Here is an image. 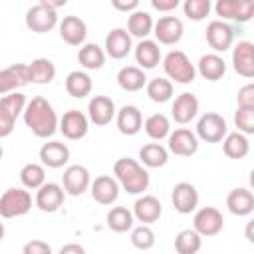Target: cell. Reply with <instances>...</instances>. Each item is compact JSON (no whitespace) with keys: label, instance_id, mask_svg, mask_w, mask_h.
Segmentation results:
<instances>
[{"label":"cell","instance_id":"1","mask_svg":"<svg viewBox=\"0 0 254 254\" xmlns=\"http://www.w3.org/2000/svg\"><path fill=\"white\" fill-rule=\"evenodd\" d=\"M22 117L26 127L40 139H48L58 131V113L54 111L52 103L42 95H36L26 103Z\"/></svg>","mask_w":254,"mask_h":254},{"label":"cell","instance_id":"2","mask_svg":"<svg viewBox=\"0 0 254 254\" xmlns=\"http://www.w3.org/2000/svg\"><path fill=\"white\" fill-rule=\"evenodd\" d=\"M113 179L119 183V189H123L129 194H143L149 187V173L147 169L129 157H121L113 165Z\"/></svg>","mask_w":254,"mask_h":254},{"label":"cell","instance_id":"3","mask_svg":"<svg viewBox=\"0 0 254 254\" xmlns=\"http://www.w3.org/2000/svg\"><path fill=\"white\" fill-rule=\"evenodd\" d=\"M163 69L167 79L175 81V83H192L196 77V67L194 64L189 60V56L181 50H171L165 58H163Z\"/></svg>","mask_w":254,"mask_h":254},{"label":"cell","instance_id":"4","mask_svg":"<svg viewBox=\"0 0 254 254\" xmlns=\"http://www.w3.org/2000/svg\"><path fill=\"white\" fill-rule=\"evenodd\" d=\"M32 208V194L26 189L12 187L6 189L0 196V216L2 218H16L28 214Z\"/></svg>","mask_w":254,"mask_h":254},{"label":"cell","instance_id":"5","mask_svg":"<svg viewBox=\"0 0 254 254\" xmlns=\"http://www.w3.org/2000/svg\"><path fill=\"white\" fill-rule=\"evenodd\" d=\"M228 133V125L226 119L220 113L214 111H206L204 115L198 117L196 121V139L204 141V143H220Z\"/></svg>","mask_w":254,"mask_h":254},{"label":"cell","instance_id":"6","mask_svg":"<svg viewBox=\"0 0 254 254\" xmlns=\"http://www.w3.org/2000/svg\"><path fill=\"white\" fill-rule=\"evenodd\" d=\"M224 228V218H222V212L214 206H202L194 212L192 216V230L198 234V236H216L220 234Z\"/></svg>","mask_w":254,"mask_h":254},{"label":"cell","instance_id":"7","mask_svg":"<svg viewBox=\"0 0 254 254\" xmlns=\"http://www.w3.org/2000/svg\"><path fill=\"white\" fill-rule=\"evenodd\" d=\"M216 16L222 18V22L232 20L238 24H246L254 16V2L250 0H218L214 4Z\"/></svg>","mask_w":254,"mask_h":254},{"label":"cell","instance_id":"8","mask_svg":"<svg viewBox=\"0 0 254 254\" xmlns=\"http://www.w3.org/2000/svg\"><path fill=\"white\" fill-rule=\"evenodd\" d=\"M26 26L36 34H46L58 26V12L48 8L44 2H38L26 12Z\"/></svg>","mask_w":254,"mask_h":254},{"label":"cell","instance_id":"9","mask_svg":"<svg viewBox=\"0 0 254 254\" xmlns=\"http://www.w3.org/2000/svg\"><path fill=\"white\" fill-rule=\"evenodd\" d=\"M153 34H155V42L157 44L175 46V44L181 42V38L185 34L183 20L177 18V16H161L153 24Z\"/></svg>","mask_w":254,"mask_h":254},{"label":"cell","instance_id":"10","mask_svg":"<svg viewBox=\"0 0 254 254\" xmlns=\"http://www.w3.org/2000/svg\"><path fill=\"white\" fill-rule=\"evenodd\" d=\"M58 129L62 131V135H64L65 139H69V141H79V139H83V137L87 135V131H89V119H87V115H85L83 111H79V109H67V111L62 115V119H60V123H58Z\"/></svg>","mask_w":254,"mask_h":254},{"label":"cell","instance_id":"11","mask_svg":"<svg viewBox=\"0 0 254 254\" xmlns=\"http://www.w3.org/2000/svg\"><path fill=\"white\" fill-rule=\"evenodd\" d=\"M167 151L177 155V157H192L198 151V139H196V135L190 129L179 127V129L169 133V137H167Z\"/></svg>","mask_w":254,"mask_h":254},{"label":"cell","instance_id":"12","mask_svg":"<svg viewBox=\"0 0 254 254\" xmlns=\"http://www.w3.org/2000/svg\"><path fill=\"white\" fill-rule=\"evenodd\" d=\"M91 185L89 171L83 165H69L62 175V189L69 196H81Z\"/></svg>","mask_w":254,"mask_h":254},{"label":"cell","instance_id":"13","mask_svg":"<svg viewBox=\"0 0 254 254\" xmlns=\"http://www.w3.org/2000/svg\"><path fill=\"white\" fill-rule=\"evenodd\" d=\"M65 200V192L62 189L60 183H44L34 196V204L42 210V212H56L64 206Z\"/></svg>","mask_w":254,"mask_h":254},{"label":"cell","instance_id":"14","mask_svg":"<svg viewBox=\"0 0 254 254\" xmlns=\"http://www.w3.org/2000/svg\"><path fill=\"white\" fill-rule=\"evenodd\" d=\"M234 42V28L228 22L212 20L206 26V44L214 50V54L226 52Z\"/></svg>","mask_w":254,"mask_h":254},{"label":"cell","instance_id":"15","mask_svg":"<svg viewBox=\"0 0 254 254\" xmlns=\"http://www.w3.org/2000/svg\"><path fill=\"white\" fill-rule=\"evenodd\" d=\"M117 109L111 97L107 95H93L87 103V119L89 123L97 125V127H105L111 123V119L115 117Z\"/></svg>","mask_w":254,"mask_h":254},{"label":"cell","instance_id":"16","mask_svg":"<svg viewBox=\"0 0 254 254\" xmlns=\"http://www.w3.org/2000/svg\"><path fill=\"white\" fill-rule=\"evenodd\" d=\"M119 183L111 177V175H99L91 181L89 185V192H91V198L103 206H109L113 204L117 198H119Z\"/></svg>","mask_w":254,"mask_h":254},{"label":"cell","instance_id":"17","mask_svg":"<svg viewBox=\"0 0 254 254\" xmlns=\"http://www.w3.org/2000/svg\"><path fill=\"white\" fill-rule=\"evenodd\" d=\"M171 202H173L175 210L181 212V214L194 212L196 206H198V190H196V187L190 185V183H185V181L177 183L173 187V192H171Z\"/></svg>","mask_w":254,"mask_h":254},{"label":"cell","instance_id":"18","mask_svg":"<svg viewBox=\"0 0 254 254\" xmlns=\"http://www.w3.org/2000/svg\"><path fill=\"white\" fill-rule=\"evenodd\" d=\"M133 218L139 220L141 224H153L161 218L163 214V204L155 194H143L133 202Z\"/></svg>","mask_w":254,"mask_h":254},{"label":"cell","instance_id":"19","mask_svg":"<svg viewBox=\"0 0 254 254\" xmlns=\"http://www.w3.org/2000/svg\"><path fill=\"white\" fill-rule=\"evenodd\" d=\"M105 56H109L111 60H123L127 58V54L133 50V38L127 34L125 28H113L107 36H105Z\"/></svg>","mask_w":254,"mask_h":254},{"label":"cell","instance_id":"20","mask_svg":"<svg viewBox=\"0 0 254 254\" xmlns=\"http://www.w3.org/2000/svg\"><path fill=\"white\" fill-rule=\"evenodd\" d=\"M28 81V64H12L0 69V95H8L24 87Z\"/></svg>","mask_w":254,"mask_h":254},{"label":"cell","instance_id":"21","mask_svg":"<svg viewBox=\"0 0 254 254\" xmlns=\"http://www.w3.org/2000/svg\"><path fill=\"white\" fill-rule=\"evenodd\" d=\"M60 38L69 46H83L87 38V24L79 16H64L62 22H58Z\"/></svg>","mask_w":254,"mask_h":254},{"label":"cell","instance_id":"22","mask_svg":"<svg viewBox=\"0 0 254 254\" xmlns=\"http://www.w3.org/2000/svg\"><path fill=\"white\" fill-rule=\"evenodd\" d=\"M232 67L238 75L250 79L254 77V44L242 40L232 50Z\"/></svg>","mask_w":254,"mask_h":254},{"label":"cell","instance_id":"23","mask_svg":"<svg viewBox=\"0 0 254 254\" xmlns=\"http://www.w3.org/2000/svg\"><path fill=\"white\" fill-rule=\"evenodd\" d=\"M171 115L179 125H187L190 123L196 115H198V99L194 93L183 91L175 97L173 105H171Z\"/></svg>","mask_w":254,"mask_h":254},{"label":"cell","instance_id":"24","mask_svg":"<svg viewBox=\"0 0 254 254\" xmlns=\"http://www.w3.org/2000/svg\"><path fill=\"white\" fill-rule=\"evenodd\" d=\"M40 161L48 169H62L69 161V147L62 141H48L40 147Z\"/></svg>","mask_w":254,"mask_h":254},{"label":"cell","instance_id":"25","mask_svg":"<svg viewBox=\"0 0 254 254\" xmlns=\"http://www.w3.org/2000/svg\"><path fill=\"white\" fill-rule=\"evenodd\" d=\"M115 123H117V129L121 135L131 137L143 129V115L137 105H123L115 113Z\"/></svg>","mask_w":254,"mask_h":254},{"label":"cell","instance_id":"26","mask_svg":"<svg viewBox=\"0 0 254 254\" xmlns=\"http://www.w3.org/2000/svg\"><path fill=\"white\" fill-rule=\"evenodd\" d=\"M196 73H200L204 79L208 81H218L224 77L226 73V62L220 54H204L200 56V60L196 62Z\"/></svg>","mask_w":254,"mask_h":254},{"label":"cell","instance_id":"27","mask_svg":"<svg viewBox=\"0 0 254 254\" xmlns=\"http://www.w3.org/2000/svg\"><path fill=\"white\" fill-rule=\"evenodd\" d=\"M226 206L234 216H248L254 210V194L244 187H236L226 194Z\"/></svg>","mask_w":254,"mask_h":254},{"label":"cell","instance_id":"28","mask_svg":"<svg viewBox=\"0 0 254 254\" xmlns=\"http://www.w3.org/2000/svg\"><path fill=\"white\" fill-rule=\"evenodd\" d=\"M161 48L155 40H139V44L135 46V62L139 64L137 67H141L143 71L145 69H153L159 65L161 62Z\"/></svg>","mask_w":254,"mask_h":254},{"label":"cell","instance_id":"29","mask_svg":"<svg viewBox=\"0 0 254 254\" xmlns=\"http://www.w3.org/2000/svg\"><path fill=\"white\" fill-rule=\"evenodd\" d=\"M56 77V65L48 58H36L32 64H28V81L36 85L52 83Z\"/></svg>","mask_w":254,"mask_h":254},{"label":"cell","instance_id":"30","mask_svg":"<svg viewBox=\"0 0 254 254\" xmlns=\"http://www.w3.org/2000/svg\"><path fill=\"white\" fill-rule=\"evenodd\" d=\"M93 89V81L89 77L87 71H81V69H73L67 73L65 77V91L67 95L75 97V99H83L91 93Z\"/></svg>","mask_w":254,"mask_h":254},{"label":"cell","instance_id":"31","mask_svg":"<svg viewBox=\"0 0 254 254\" xmlns=\"http://www.w3.org/2000/svg\"><path fill=\"white\" fill-rule=\"evenodd\" d=\"M153 18L149 12L145 10H135L129 14L127 18V34L131 38H139V40H147L149 34H153Z\"/></svg>","mask_w":254,"mask_h":254},{"label":"cell","instance_id":"32","mask_svg":"<svg viewBox=\"0 0 254 254\" xmlns=\"http://www.w3.org/2000/svg\"><path fill=\"white\" fill-rule=\"evenodd\" d=\"M117 83L123 91H139L147 85V75L137 65H125L117 71Z\"/></svg>","mask_w":254,"mask_h":254},{"label":"cell","instance_id":"33","mask_svg":"<svg viewBox=\"0 0 254 254\" xmlns=\"http://www.w3.org/2000/svg\"><path fill=\"white\" fill-rule=\"evenodd\" d=\"M105 52L93 42H85L77 52V62L83 69H101L105 64Z\"/></svg>","mask_w":254,"mask_h":254},{"label":"cell","instance_id":"34","mask_svg":"<svg viewBox=\"0 0 254 254\" xmlns=\"http://www.w3.org/2000/svg\"><path fill=\"white\" fill-rule=\"evenodd\" d=\"M139 159H141V165H145L149 169H159V167L167 165L169 151L161 143H145L139 149Z\"/></svg>","mask_w":254,"mask_h":254},{"label":"cell","instance_id":"35","mask_svg":"<svg viewBox=\"0 0 254 254\" xmlns=\"http://www.w3.org/2000/svg\"><path fill=\"white\" fill-rule=\"evenodd\" d=\"M222 151L228 159H244L250 153V143L248 137L234 131V133H226V137L222 139Z\"/></svg>","mask_w":254,"mask_h":254},{"label":"cell","instance_id":"36","mask_svg":"<svg viewBox=\"0 0 254 254\" xmlns=\"http://www.w3.org/2000/svg\"><path fill=\"white\" fill-rule=\"evenodd\" d=\"M105 222L107 226L113 230V232H127L133 228V212L127 208V206H111L107 210V216H105Z\"/></svg>","mask_w":254,"mask_h":254},{"label":"cell","instance_id":"37","mask_svg":"<svg viewBox=\"0 0 254 254\" xmlns=\"http://www.w3.org/2000/svg\"><path fill=\"white\" fill-rule=\"evenodd\" d=\"M143 129L153 141H163L171 133V121L165 113H153L143 121Z\"/></svg>","mask_w":254,"mask_h":254},{"label":"cell","instance_id":"38","mask_svg":"<svg viewBox=\"0 0 254 254\" xmlns=\"http://www.w3.org/2000/svg\"><path fill=\"white\" fill-rule=\"evenodd\" d=\"M20 181L26 190H38L46 183V167L40 163H26L20 169Z\"/></svg>","mask_w":254,"mask_h":254},{"label":"cell","instance_id":"39","mask_svg":"<svg viewBox=\"0 0 254 254\" xmlns=\"http://www.w3.org/2000/svg\"><path fill=\"white\" fill-rule=\"evenodd\" d=\"M145 89H147L149 99L155 101V103H167L173 97V81H169L167 77H153V79H149Z\"/></svg>","mask_w":254,"mask_h":254},{"label":"cell","instance_id":"40","mask_svg":"<svg viewBox=\"0 0 254 254\" xmlns=\"http://www.w3.org/2000/svg\"><path fill=\"white\" fill-rule=\"evenodd\" d=\"M202 246V236H198L192 228H185L175 236L177 254H196Z\"/></svg>","mask_w":254,"mask_h":254},{"label":"cell","instance_id":"41","mask_svg":"<svg viewBox=\"0 0 254 254\" xmlns=\"http://www.w3.org/2000/svg\"><path fill=\"white\" fill-rule=\"evenodd\" d=\"M131 244L139 250H149L155 246V232L147 224H139L131 228Z\"/></svg>","mask_w":254,"mask_h":254},{"label":"cell","instance_id":"42","mask_svg":"<svg viewBox=\"0 0 254 254\" xmlns=\"http://www.w3.org/2000/svg\"><path fill=\"white\" fill-rule=\"evenodd\" d=\"M210 8H212L210 0H185V4H183L185 16H187L189 20H192V22L204 20V18L208 16Z\"/></svg>","mask_w":254,"mask_h":254},{"label":"cell","instance_id":"43","mask_svg":"<svg viewBox=\"0 0 254 254\" xmlns=\"http://www.w3.org/2000/svg\"><path fill=\"white\" fill-rule=\"evenodd\" d=\"M234 125L238 133L242 135H252L254 133V107H242L238 105L234 111Z\"/></svg>","mask_w":254,"mask_h":254},{"label":"cell","instance_id":"44","mask_svg":"<svg viewBox=\"0 0 254 254\" xmlns=\"http://www.w3.org/2000/svg\"><path fill=\"white\" fill-rule=\"evenodd\" d=\"M26 95L24 93H20V91H14V93H8V95H4L2 99H0V105L14 117V119H18L22 113H24V109H26Z\"/></svg>","mask_w":254,"mask_h":254},{"label":"cell","instance_id":"45","mask_svg":"<svg viewBox=\"0 0 254 254\" xmlns=\"http://www.w3.org/2000/svg\"><path fill=\"white\" fill-rule=\"evenodd\" d=\"M22 254H52V246L48 242H44V240L34 238V240H28L24 244Z\"/></svg>","mask_w":254,"mask_h":254},{"label":"cell","instance_id":"46","mask_svg":"<svg viewBox=\"0 0 254 254\" xmlns=\"http://www.w3.org/2000/svg\"><path fill=\"white\" fill-rule=\"evenodd\" d=\"M14 125H16V119L0 105V139H4V137H8V135H12V131H14Z\"/></svg>","mask_w":254,"mask_h":254},{"label":"cell","instance_id":"47","mask_svg":"<svg viewBox=\"0 0 254 254\" xmlns=\"http://www.w3.org/2000/svg\"><path fill=\"white\" fill-rule=\"evenodd\" d=\"M238 105L242 107H254V83H246L238 89Z\"/></svg>","mask_w":254,"mask_h":254},{"label":"cell","instance_id":"48","mask_svg":"<svg viewBox=\"0 0 254 254\" xmlns=\"http://www.w3.org/2000/svg\"><path fill=\"white\" fill-rule=\"evenodd\" d=\"M111 6H113L115 10H119V12L131 14V12L139 10V0H113Z\"/></svg>","mask_w":254,"mask_h":254},{"label":"cell","instance_id":"49","mask_svg":"<svg viewBox=\"0 0 254 254\" xmlns=\"http://www.w3.org/2000/svg\"><path fill=\"white\" fill-rule=\"evenodd\" d=\"M151 6L159 12H171L179 8V0H151Z\"/></svg>","mask_w":254,"mask_h":254},{"label":"cell","instance_id":"50","mask_svg":"<svg viewBox=\"0 0 254 254\" xmlns=\"http://www.w3.org/2000/svg\"><path fill=\"white\" fill-rule=\"evenodd\" d=\"M58 254H85V248L81 244H75V242H69V244H64L60 248Z\"/></svg>","mask_w":254,"mask_h":254},{"label":"cell","instance_id":"51","mask_svg":"<svg viewBox=\"0 0 254 254\" xmlns=\"http://www.w3.org/2000/svg\"><path fill=\"white\" fill-rule=\"evenodd\" d=\"M40 2H44L48 8H52V10H58L60 6H65V0H40Z\"/></svg>","mask_w":254,"mask_h":254},{"label":"cell","instance_id":"52","mask_svg":"<svg viewBox=\"0 0 254 254\" xmlns=\"http://www.w3.org/2000/svg\"><path fill=\"white\" fill-rule=\"evenodd\" d=\"M4 234H6V228H4V222H0V242L4 240Z\"/></svg>","mask_w":254,"mask_h":254},{"label":"cell","instance_id":"53","mask_svg":"<svg viewBox=\"0 0 254 254\" xmlns=\"http://www.w3.org/2000/svg\"><path fill=\"white\" fill-rule=\"evenodd\" d=\"M2 157H4V149H2V145H0V161H2Z\"/></svg>","mask_w":254,"mask_h":254}]
</instances>
